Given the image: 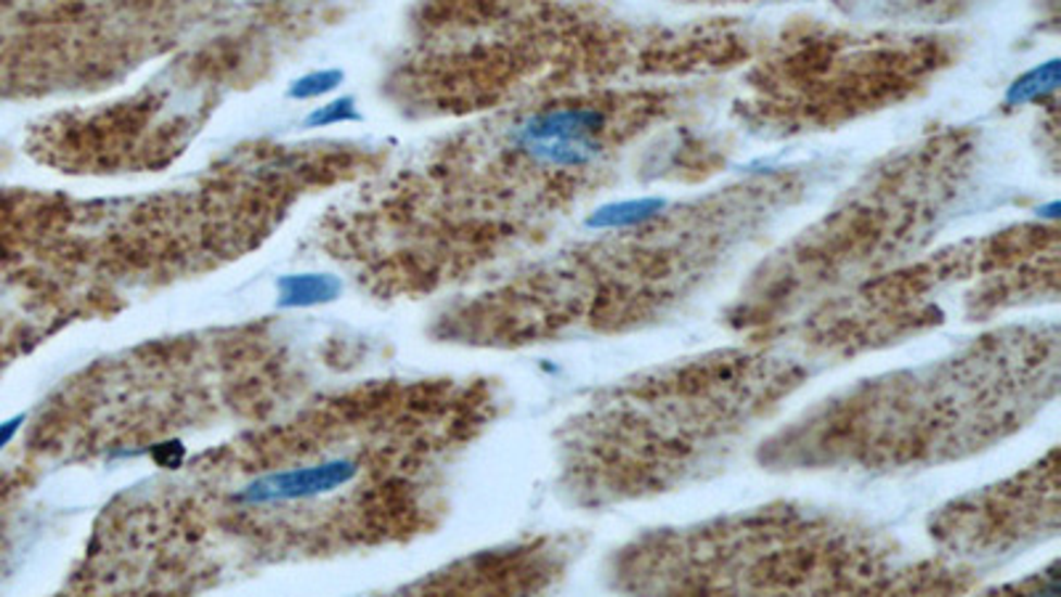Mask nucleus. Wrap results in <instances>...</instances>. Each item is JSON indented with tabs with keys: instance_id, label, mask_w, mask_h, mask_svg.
Instances as JSON below:
<instances>
[{
	"instance_id": "nucleus-1",
	"label": "nucleus",
	"mask_w": 1061,
	"mask_h": 597,
	"mask_svg": "<svg viewBox=\"0 0 1061 597\" xmlns=\"http://www.w3.org/2000/svg\"><path fill=\"white\" fill-rule=\"evenodd\" d=\"M1059 335L1011 327L915 370L865 380L773 438L788 470H902L987 449L1059 388Z\"/></svg>"
},
{
	"instance_id": "nucleus-2",
	"label": "nucleus",
	"mask_w": 1061,
	"mask_h": 597,
	"mask_svg": "<svg viewBox=\"0 0 1061 597\" xmlns=\"http://www.w3.org/2000/svg\"><path fill=\"white\" fill-rule=\"evenodd\" d=\"M810 372L749 340L621 383L592 401L571 438V475L589 505L683 484L767 418Z\"/></svg>"
},
{
	"instance_id": "nucleus-3",
	"label": "nucleus",
	"mask_w": 1061,
	"mask_h": 597,
	"mask_svg": "<svg viewBox=\"0 0 1061 597\" xmlns=\"http://www.w3.org/2000/svg\"><path fill=\"white\" fill-rule=\"evenodd\" d=\"M961 565H910L889 536L810 508H759L661 528L621 550L613 587L640 593H926L963 589Z\"/></svg>"
},
{
	"instance_id": "nucleus-4",
	"label": "nucleus",
	"mask_w": 1061,
	"mask_h": 597,
	"mask_svg": "<svg viewBox=\"0 0 1061 597\" xmlns=\"http://www.w3.org/2000/svg\"><path fill=\"white\" fill-rule=\"evenodd\" d=\"M796 51L781 53L770 66H762L759 83H783L788 86H757L762 104L770 107L786 99L777 114H810L828 120L834 114L847 117L865 104H878L897 90H908L910 83L932 72L937 51L932 46H900L891 40H799ZM937 66V64H934Z\"/></svg>"
},
{
	"instance_id": "nucleus-5",
	"label": "nucleus",
	"mask_w": 1061,
	"mask_h": 597,
	"mask_svg": "<svg viewBox=\"0 0 1061 597\" xmlns=\"http://www.w3.org/2000/svg\"><path fill=\"white\" fill-rule=\"evenodd\" d=\"M1057 528V449L1014 478L952 499L932 518V539L961 569H966V560H995L1014 555L1053 536Z\"/></svg>"
},
{
	"instance_id": "nucleus-6",
	"label": "nucleus",
	"mask_w": 1061,
	"mask_h": 597,
	"mask_svg": "<svg viewBox=\"0 0 1061 597\" xmlns=\"http://www.w3.org/2000/svg\"><path fill=\"white\" fill-rule=\"evenodd\" d=\"M355 464L351 460H329L322 464H309V468L295 470H276V473H265L247 484L237 494L239 502L261 508V505H279V502H300V499L319 497V494L335 492V488L346 486L353 481Z\"/></svg>"
},
{
	"instance_id": "nucleus-7",
	"label": "nucleus",
	"mask_w": 1061,
	"mask_h": 597,
	"mask_svg": "<svg viewBox=\"0 0 1061 597\" xmlns=\"http://www.w3.org/2000/svg\"><path fill=\"white\" fill-rule=\"evenodd\" d=\"M340 295V282L329 274H295L279 282V303L289 309L329 303Z\"/></svg>"
},
{
	"instance_id": "nucleus-8",
	"label": "nucleus",
	"mask_w": 1061,
	"mask_h": 597,
	"mask_svg": "<svg viewBox=\"0 0 1061 597\" xmlns=\"http://www.w3.org/2000/svg\"><path fill=\"white\" fill-rule=\"evenodd\" d=\"M342 83V72L340 70H324V72H313V75L300 77L292 88H289V96L292 99H316V96L332 94L337 86Z\"/></svg>"
},
{
	"instance_id": "nucleus-9",
	"label": "nucleus",
	"mask_w": 1061,
	"mask_h": 597,
	"mask_svg": "<svg viewBox=\"0 0 1061 597\" xmlns=\"http://www.w3.org/2000/svg\"><path fill=\"white\" fill-rule=\"evenodd\" d=\"M351 120H359V112H355L353 99H337L327 107H319L316 112L305 117V125H313V128H329V125L337 123H351Z\"/></svg>"
},
{
	"instance_id": "nucleus-10",
	"label": "nucleus",
	"mask_w": 1061,
	"mask_h": 597,
	"mask_svg": "<svg viewBox=\"0 0 1061 597\" xmlns=\"http://www.w3.org/2000/svg\"><path fill=\"white\" fill-rule=\"evenodd\" d=\"M184 446L180 444H165V446H154V460L162 464V468H176V464L184 460Z\"/></svg>"
},
{
	"instance_id": "nucleus-11",
	"label": "nucleus",
	"mask_w": 1061,
	"mask_h": 597,
	"mask_svg": "<svg viewBox=\"0 0 1061 597\" xmlns=\"http://www.w3.org/2000/svg\"><path fill=\"white\" fill-rule=\"evenodd\" d=\"M20 420H9V422H3V425H0V449H3V446L9 444L11 438H14L16 427H20Z\"/></svg>"
}]
</instances>
